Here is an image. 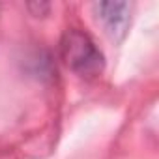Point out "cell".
I'll use <instances>...</instances> for the list:
<instances>
[{
    "mask_svg": "<svg viewBox=\"0 0 159 159\" xmlns=\"http://www.w3.org/2000/svg\"><path fill=\"white\" fill-rule=\"evenodd\" d=\"M60 52L71 71H75L81 77H86V79L98 77L105 67L101 51L96 47L92 38L81 30L73 28L62 36Z\"/></svg>",
    "mask_w": 159,
    "mask_h": 159,
    "instance_id": "1",
    "label": "cell"
},
{
    "mask_svg": "<svg viewBox=\"0 0 159 159\" xmlns=\"http://www.w3.org/2000/svg\"><path fill=\"white\" fill-rule=\"evenodd\" d=\"M98 17L105 25V30L111 38H124L129 25V4L127 2H99L96 4Z\"/></svg>",
    "mask_w": 159,
    "mask_h": 159,
    "instance_id": "2",
    "label": "cell"
}]
</instances>
